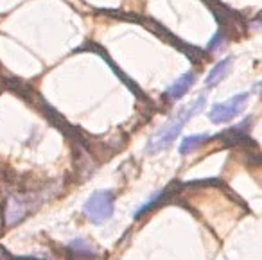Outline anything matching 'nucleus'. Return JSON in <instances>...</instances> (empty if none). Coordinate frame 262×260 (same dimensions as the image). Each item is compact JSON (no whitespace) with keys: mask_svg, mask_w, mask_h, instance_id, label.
Listing matches in <instances>:
<instances>
[{"mask_svg":"<svg viewBox=\"0 0 262 260\" xmlns=\"http://www.w3.org/2000/svg\"><path fill=\"white\" fill-rule=\"evenodd\" d=\"M113 210H115V196L112 190H95L83 206V213L94 224L106 223L113 215Z\"/></svg>","mask_w":262,"mask_h":260,"instance_id":"obj_2","label":"nucleus"},{"mask_svg":"<svg viewBox=\"0 0 262 260\" xmlns=\"http://www.w3.org/2000/svg\"><path fill=\"white\" fill-rule=\"evenodd\" d=\"M208 140V135L207 133H200V135H190V137H185L183 138V142L180 144V155H189V153H192L196 147H200L203 142Z\"/></svg>","mask_w":262,"mask_h":260,"instance_id":"obj_6","label":"nucleus"},{"mask_svg":"<svg viewBox=\"0 0 262 260\" xmlns=\"http://www.w3.org/2000/svg\"><path fill=\"white\" fill-rule=\"evenodd\" d=\"M205 104H207V99L198 97V99H194L190 104H187L185 108L180 110V112L176 113L174 119L169 120L165 126H162L160 129H158V133L151 138L149 144H147V151L160 153V151H164V149H167L169 145L178 138V135L182 133L183 126H185L196 113H200L201 110L205 108Z\"/></svg>","mask_w":262,"mask_h":260,"instance_id":"obj_1","label":"nucleus"},{"mask_svg":"<svg viewBox=\"0 0 262 260\" xmlns=\"http://www.w3.org/2000/svg\"><path fill=\"white\" fill-rule=\"evenodd\" d=\"M167 192H169V188H167V190H160V192H157L155 196H151L149 201L144 203V205L140 206V208H137V210H135V219H139V217H140V215H144V213H146L147 210H151L155 205H158V203H160L162 199L165 198V194H167Z\"/></svg>","mask_w":262,"mask_h":260,"instance_id":"obj_7","label":"nucleus"},{"mask_svg":"<svg viewBox=\"0 0 262 260\" xmlns=\"http://www.w3.org/2000/svg\"><path fill=\"white\" fill-rule=\"evenodd\" d=\"M221 38H223V34H221V33H217V34H215V38L210 41V45H208V49H210V51H214V49L217 47V44H219V41H221Z\"/></svg>","mask_w":262,"mask_h":260,"instance_id":"obj_8","label":"nucleus"},{"mask_svg":"<svg viewBox=\"0 0 262 260\" xmlns=\"http://www.w3.org/2000/svg\"><path fill=\"white\" fill-rule=\"evenodd\" d=\"M248 97H250V94L244 92V94L233 95L232 99H228V101H225V102H217V104L212 106V110L208 112V119L214 124H225V122H228V120L235 119L244 110V106H246V102H248Z\"/></svg>","mask_w":262,"mask_h":260,"instance_id":"obj_3","label":"nucleus"},{"mask_svg":"<svg viewBox=\"0 0 262 260\" xmlns=\"http://www.w3.org/2000/svg\"><path fill=\"white\" fill-rule=\"evenodd\" d=\"M194 81H196V76H194L192 72L183 74L182 77H178V79H176L174 83L165 90V97H169L171 101H176V99L183 97V95L190 90V86L194 84Z\"/></svg>","mask_w":262,"mask_h":260,"instance_id":"obj_4","label":"nucleus"},{"mask_svg":"<svg viewBox=\"0 0 262 260\" xmlns=\"http://www.w3.org/2000/svg\"><path fill=\"white\" fill-rule=\"evenodd\" d=\"M232 61H233V58H226V59H221L217 65L212 67V70L208 72L207 79H205V86L207 88L217 86V84L226 77V74L230 72V69H232Z\"/></svg>","mask_w":262,"mask_h":260,"instance_id":"obj_5","label":"nucleus"}]
</instances>
